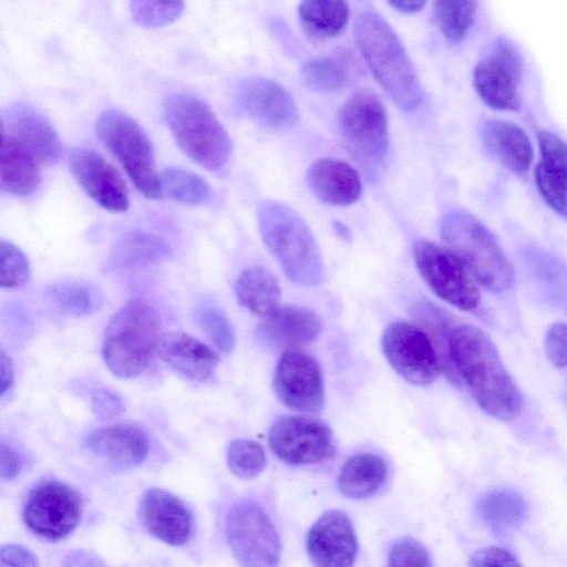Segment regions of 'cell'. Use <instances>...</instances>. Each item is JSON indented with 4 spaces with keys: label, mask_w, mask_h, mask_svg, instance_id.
I'll return each mask as SVG.
<instances>
[{
    "label": "cell",
    "mask_w": 567,
    "mask_h": 567,
    "mask_svg": "<svg viewBox=\"0 0 567 567\" xmlns=\"http://www.w3.org/2000/svg\"><path fill=\"white\" fill-rule=\"evenodd\" d=\"M452 362L477 405L488 415L511 421L522 410V395L499 353L480 328L454 324L449 337Z\"/></svg>",
    "instance_id": "6da1fadb"
},
{
    "label": "cell",
    "mask_w": 567,
    "mask_h": 567,
    "mask_svg": "<svg viewBox=\"0 0 567 567\" xmlns=\"http://www.w3.org/2000/svg\"><path fill=\"white\" fill-rule=\"evenodd\" d=\"M357 44L374 78L405 112L416 110L423 99L422 87L405 48L388 23L375 12L360 13L353 24Z\"/></svg>",
    "instance_id": "7a4b0ae2"
},
{
    "label": "cell",
    "mask_w": 567,
    "mask_h": 567,
    "mask_svg": "<svg viewBox=\"0 0 567 567\" xmlns=\"http://www.w3.org/2000/svg\"><path fill=\"white\" fill-rule=\"evenodd\" d=\"M257 220L264 244L286 276L300 286L319 285L322 258L303 218L286 204L264 200L257 208Z\"/></svg>",
    "instance_id": "3957f363"
},
{
    "label": "cell",
    "mask_w": 567,
    "mask_h": 567,
    "mask_svg": "<svg viewBox=\"0 0 567 567\" xmlns=\"http://www.w3.org/2000/svg\"><path fill=\"white\" fill-rule=\"evenodd\" d=\"M441 237L476 281L494 292L509 289L514 268L494 234L473 214L452 209L441 219Z\"/></svg>",
    "instance_id": "277c9868"
},
{
    "label": "cell",
    "mask_w": 567,
    "mask_h": 567,
    "mask_svg": "<svg viewBox=\"0 0 567 567\" xmlns=\"http://www.w3.org/2000/svg\"><path fill=\"white\" fill-rule=\"evenodd\" d=\"M157 311L141 299L126 302L110 320L103 340L102 355L110 371L131 379L150 364L159 339Z\"/></svg>",
    "instance_id": "5b68a950"
},
{
    "label": "cell",
    "mask_w": 567,
    "mask_h": 567,
    "mask_svg": "<svg viewBox=\"0 0 567 567\" xmlns=\"http://www.w3.org/2000/svg\"><path fill=\"white\" fill-rule=\"evenodd\" d=\"M164 114L176 143L188 157L212 172L225 166L231 142L204 101L189 93H174L164 102Z\"/></svg>",
    "instance_id": "8992f818"
},
{
    "label": "cell",
    "mask_w": 567,
    "mask_h": 567,
    "mask_svg": "<svg viewBox=\"0 0 567 567\" xmlns=\"http://www.w3.org/2000/svg\"><path fill=\"white\" fill-rule=\"evenodd\" d=\"M96 134L117 158L136 188L150 199L164 196L152 142L143 127L118 111H104L96 121Z\"/></svg>",
    "instance_id": "52a82bcc"
},
{
    "label": "cell",
    "mask_w": 567,
    "mask_h": 567,
    "mask_svg": "<svg viewBox=\"0 0 567 567\" xmlns=\"http://www.w3.org/2000/svg\"><path fill=\"white\" fill-rule=\"evenodd\" d=\"M339 125L343 141L355 159L367 166L384 159L390 140L388 115L374 93H353L341 106Z\"/></svg>",
    "instance_id": "ba28073f"
},
{
    "label": "cell",
    "mask_w": 567,
    "mask_h": 567,
    "mask_svg": "<svg viewBox=\"0 0 567 567\" xmlns=\"http://www.w3.org/2000/svg\"><path fill=\"white\" fill-rule=\"evenodd\" d=\"M413 258L421 277L439 298L464 311L477 307L478 282L450 248L420 239L413 245Z\"/></svg>",
    "instance_id": "9c48e42d"
},
{
    "label": "cell",
    "mask_w": 567,
    "mask_h": 567,
    "mask_svg": "<svg viewBox=\"0 0 567 567\" xmlns=\"http://www.w3.org/2000/svg\"><path fill=\"white\" fill-rule=\"evenodd\" d=\"M225 530L230 550L241 566L278 564L279 536L267 513L255 501L243 499L234 504L227 513Z\"/></svg>",
    "instance_id": "30bf717a"
},
{
    "label": "cell",
    "mask_w": 567,
    "mask_h": 567,
    "mask_svg": "<svg viewBox=\"0 0 567 567\" xmlns=\"http://www.w3.org/2000/svg\"><path fill=\"white\" fill-rule=\"evenodd\" d=\"M82 517L78 493L59 481H43L28 494L22 509L27 527L37 536L59 540L71 534Z\"/></svg>",
    "instance_id": "8fae6325"
},
{
    "label": "cell",
    "mask_w": 567,
    "mask_h": 567,
    "mask_svg": "<svg viewBox=\"0 0 567 567\" xmlns=\"http://www.w3.org/2000/svg\"><path fill=\"white\" fill-rule=\"evenodd\" d=\"M381 347L392 369L409 383L424 386L437 378L439 355L420 326L405 321L391 323L382 334Z\"/></svg>",
    "instance_id": "7c38bea8"
},
{
    "label": "cell",
    "mask_w": 567,
    "mask_h": 567,
    "mask_svg": "<svg viewBox=\"0 0 567 567\" xmlns=\"http://www.w3.org/2000/svg\"><path fill=\"white\" fill-rule=\"evenodd\" d=\"M268 443L279 460L295 466L320 463L334 454L330 427L305 416L278 419L269 431Z\"/></svg>",
    "instance_id": "4fadbf2b"
},
{
    "label": "cell",
    "mask_w": 567,
    "mask_h": 567,
    "mask_svg": "<svg viewBox=\"0 0 567 567\" xmlns=\"http://www.w3.org/2000/svg\"><path fill=\"white\" fill-rule=\"evenodd\" d=\"M274 386L279 400L291 410L318 413L322 409L324 386L320 365L301 349L289 348L281 354Z\"/></svg>",
    "instance_id": "5bb4252c"
},
{
    "label": "cell",
    "mask_w": 567,
    "mask_h": 567,
    "mask_svg": "<svg viewBox=\"0 0 567 567\" xmlns=\"http://www.w3.org/2000/svg\"><path fill=\"white\" fill-rule=\"evenodd\" d=\"M520 63L515 49L499 40L475 66L473 83L482 101L489 107L516 111L519 107Z\"/></svg>",
    "instance_id": "9a60e30c"
},
{
    "label": "cell",
    "mask_w": 567,
    "mask_h": 567,
    "mask_svg": "<svg viewBox=\"0 0 567 567\" xmlns=\"http://www.w3.org/2000/svg\"><path fill=\"white\" fill-rule=\"evenodd\" d=\"M69 159L78 183L97 205L113 213H123L128 208L126 184L102 155L89 148H75Z\"/></svg>",
    "instance_id": "2e32d148"
},
{
    "label": "cell",
    "mask_w": 567,
    "mask_h": 567,
    "mask_svg": "<svg viewBox=\"0 0 567 567\" xmlns=\"http://www.w3.org/2000/svg\"><path fill=\"white\" fill-rule=\"evenodd\" d=\"M307 549L311 561L317 566H352L358 553V542L347 514L339 509L324 512L308 533Z\"/></svg>",
    "instance_id": "e0dca14e"
},
{
    "label": "cell",
    "mask_w": 567,
    "mask_h": 567,
    "mask_svg": "<svg viewBox=\"0 0 567 567\" xmlns=\"http://www.w3.org/2000/svg\"><path fill=\"white\" fill-rule=\"evenodd\" d=\"M141 517L146 530L167 545L183 546L192 538V512L181 498L168 491L147 489L141 501Z\"/></svg>",
    "instance_id": "ac0fdd59"
},
{
    "label": "cell",
    "mask_w": 567,
    "mask_h": 567,
    "mask_svg": "<svg viewBox=\"0 0 567 567\" xmlns=\"http://www.w3.org/2000/svg\"><path fill=\"white\" fill-rule=\"evenodd\" d=\"M238 103L247 116L267 127L286 128L298 120L292 95L274 80L252 78L244 82Z\"/></svg>",
    "instance_id": "d6986e66"
},
{
    "label": "cell",
    "mask_w": 567,
    "mask_h": 567,
    "mask_svg": "<svg viewBox=\"0 0 567 567\" xmlns=\"http://www.w3.org/2000/svg\"><path fill=\"white\" fill-rule=\"evenodd\" d=\"M2 131L20 142L40 163L55 164L62 157V144L54 127L27 103H14L3 112Z\"/></svg>",
    "instance_id": "ffe728a7"
},
{
    "label": "cell",
    "mask_w": 567,
    "mask_h": 567,
    "mask_svg": "<svg viewBox=\"0 0 567 567\" xmlns=\"http://www.w3.org/2000/svg\"><path fill=\"white\" fill-rule=\"evenodd\" d=\"M84 445L92 455L121 470L138 466L150 451L146 433L130 423L95 429L85 436Z\"/></svg>",
    "instance_id": "44dd1931"
},
{
    "label": "cell",
    "mask_w": 567,
    "mask_h": 567,
    "mask_svg": "<svg viewBox=\"0 0 567 567\" xmlns=\"http://www.w3.org/2000/svg\"><path fill=\"white\" fill-rule=\"evenodd\" d=\"M156 353L173 370L196 382L209 379L219 363L214 349L181 331L161 334Z\"/></svg>",
    "instance_id": "7402d4cb"
},
{
    "label": "cell",
    "mask_w": 567,
    "mask_h": 567,
    "mask_svg": "<svg viewBox=\"0 0 567 567\" xmlns=\"http://www.w3.org/2000/svg\"><path fill=\"white\" fill-rule=\"evenodd\" d=\"M319 316L300 306H280L264 318L259 338L272 346L296 348L315 341L321 333Z\"/></svg>",
    "instance_id": "603a6c76"
},
{
    "label": "cell",
    "mask_w": 567,
    "mask_h": 567,
    "mask_svg": "<svg viewBox=\"0 0 567 567\" xmlns=\"http://www.w3.org/2000/svg\"><path fill=\"white\" fill-rule=\"evenodd\" d=\"M310 189L321 202L333 206L355 203L362 193L357 171L348 163L337 159H318L307 172Z\"/></svg>",
    "instance_id": "cb8c5ba5"
},
{
    "label": "cell",
    "mask_w": 567,
    "mask_h": 567,
    "mask_svg": "<svg viewBox=\"0 0 567 567\" xmlns=\"http://www.w3.org/2000/svg\"><path fill=\"white\" fill-rule=\"evenodd\" d=\"M482 140L487 152L509 171L525 173L530 167V141L515 123L489 120L482 127Z\"/></svg>",
    "instance_id": "d4e9b609"
},
{
    "label": "cell",
    "mask_w": 567,
    "mask_h": 567,
    "mask_svg": "<svg viewBox=\"0 0 567 567\" xmlns=\"http://www.w3.org/2000/svg\"><path fill=\"white\" fill-rule=\"evenodd\" d=\"M0 154L1 189L17 196L33 193L41 181L39 159L3 131Z\"/></svg>",
    "instance_id": "484cf974"
},
{
    "label": "cell",
    "mask_w": 567,
    "mask_h": 567,
    "mask_svg": "<svg viewBox=\"0 0 567 567\" xmlns=\"http://www.w3.org/2000/svg\"><path fill=\"white\" fill-rule=\"evenodd\" d=\"M235 293L244 308L262 319L280 307L279 282L275 275L262 266L245 268L236 279Z\"/></svg>",
    "instance_id": "4316f807"
},
{
    "label": "cell",
    "mask_w": 567,
    "mask_h": 567,
    "mask_svg": "<svg viewBox=\"0 0 567 567\" xmlns=\"http://www.w3.org/2000/svg\"><path fill=\"white\" fill-rule=\"evenodd\" d=\"M388 467L384 460L374 453H358L349 457L338 475V487L349 498H365L377 493L384 484Z\"/></svg>",
    "instance_id": "83f0119b"
},
{
    "label": "cell",
    "mask_w": 567,
    "mask_h": 567,
    "mask_svg": "<svg viewBox=\"0 0 567 567\" xmlns=\"http://www.w3.org/2000/svg\"><path fill=\"white\" fill-rule=\"evenodd\" d=\"M167 255L168 247L163 238L144 230H131L113 246L106 268L111 270L141 268L157 262Z\"/></svg>",
    "instance_id": "f1b7e54d"
},
{
    "label": "cell",
    "mask_w": 567,
    "mask_h": 567,
    "mask_svg": "<svg viewBox=\"0 0 567 567\" xmlns=\"http://www.w3.org/2000/svg\"><path fill=\"white\" fill-rule=\"evenodd\" d=\"M298 16L312 35L333 38L347 28L350 7L348 0H301Z\"/></svg>",
    "instance_id": "f546056e"
},
{
    "label": "cell",
    "mask_w": 567,
    "mask_h": 567,
    "mask_svg": "<svg viewBox=\"0 0 567 567\" xmlns=\"http://www.w3.org/2000/svg\"><path fill=\"white\" fill-rule=\"evenodd\" d=\"M478 514L496 532H508L522 525L528 514L525 499L511 489H494L478 503Z\"/></svg>",
    "instance_id": "4dcf8cb0"
},
{
    "label": "cell",
    "mask_w": 567,
    "mask_h": 567,
    "mask_svg": "<svg viewBox=\"0 0 567 567\" xmlns=\"http://www.w3.org/2000/svg\"><path fill=\"white\" fill-rule=\"evenodd\" d=\"M421 328L431 338L440 359L441 369L455 383L462 380L452 362L449 349V337L453 324L452 318L442 309L431 303H420L413 310Z\"/></svg>",
    "instance_id": "1f68e13d"
},
{
    "label": "cell",
    "mask_w": 567,
    "mask_h": 567,
    "mask_svg": "<svg viewBox=\"0 0 567 567\" xmlns=\"http://www.w3.org/2000/svg\"><path fill=\"white\" fill-rule=\"evenodd\" d=\"M477 10L476 0H434L433 19L451 42L462 41L471 30Z\"/></svg>",
    "instance_id": "d6a6232c"
},
{
    "label": "cell",
    "mask_w": 567,
    "mask_h": 567,
    "mask_svg": "<svg viewBox=\"0 0 567 567\" xmlns=\"http://www.w3.org/2000/svg\"><path fill=\"white\" fill-rule=\"evenodd\" d=\"M163 193L168 198L186 204L203 205L210 197V187L199 175L179 167L165 168L161 174Z\"/></svg>",
    "instance_id": "836d02e7"
},
{
    "label": "cell",
    "mask_w": 567,
    "mask_h": 567,
    "mask_svg": "<svg viewBox=\"0 0 567 567\" xmlns=\"http://www.w3.org/2000/svg\"><path fill=\"white\" fill-rule=\"evenodd\" d=\"M48 297L63 311L75 315H89L99 305L97 291L82 281H61L47 288Z\"/></svg>",
    "instance_id": "e575fe53"
},
{
    "label": "cell",
    "mask_w": 567,
    "mask_h": 567,
    "mask_svg": "<svg viewBox=\"0 0 567 567\" xmlns=\"http://www.w3.org/2000/svg\"><path fill=\"white\" fill-rule=\"evenodd\" d=\"M301 74L307 86L324 93L338 92L349 81L346 65L333 56H319L308 61Z\"/></svg>",
    "instance_id": "d590c367"
},
{
    "label": "cell",
    "mask_w": 567,
    "mask_h": 567,
    "mask_svg": "<svg viewBox=\"0 0 567 567\" xmlns=\"http://www.w3.org/2000/svg\"><path fill=\"white\" fill-rule=\"evenodd\" d=\"M134 22L155 29L173 23L184 11V0H130Z\"/></svg>",
    "instance_id": "8d00e7d4"
},
{
    "label": "cell",
    "mask_w": 567,
    "mask_h": 567,
    "mask_svg": "<svg viewBox=\"0 0 567 567\" xmlns=\"http://www.w3.org/2000/svg\"><path fill=\"white\" fill-rule=\"evenodd\" d=\"M227 464L237 477L252 478L264 471L267 457L259 443L247 439H237L227 447Z\"/></svg>",
    "instance_id": "74e56055"
},
{
    "label": "cell",
    "mask_w": 567,
    "mask_h": 567,
    "mask_svg": "<svg viewBox=\"0 0 567 567\" xmlns=\"http://www.w3.org/2000/svg\"><path fill=\"white\" fill-rule=\"evenodd\" d=\"M537 143L542 155L538 165L550 178L567 186V143L547 130L538 131Z\"/></svg>",
    "instance_id": "f35d334b"
},
{
    "label": "cell",
    "mask_w": 567,
    "mask_h": 567,
    "mask_svg": "<svg viewBox=\"0 0 567 567\" xmlns=\"http://www.w3.org/2000/svg\"><path fill=\"white\" fill-rule=\"evenodd\" d=\"M198 326L214 346L225 353L235 347V333L228 318L216 307L203 305L196 310Z\"/></svg>",
    "instance_id": "ab89813d"
},
{
    "label": "cell",
    "mask_w": 567,
    "mask_h": 567,
    "mask_svg": "<svg viewBox=\"0 0 567 567\" xmlns=\"http://www.w3.org/2000/svg\"><path fill=\"white\" fill-rule=\"evenodd\" d=\"M0 286L14 289L23 286L30 277V266L24 252L14 244L1 240L0 244Z\"/></svg>",
    "instance_id": "60d3db41"
},
{
    "label": "cell",
    "mask_w": 567,
    "mask_h": 567,
    "mask_svg": "<svg viewBox=\"0 0 567 567\" xmlns=\"http://www.w3.org/2000/svg\"><path fill=\"white\" fill-rule=\"evenodd\" d=\"M389 565L401 567H429L432 565L425 547L413 538L396 540L389 553Z\"/></svg>",
    "instance_id": "b9f144b4"
},
{
    "label": "cell",
    "mask_w": 567,
    "mask_h": 567,
    "mask_svg": "<svg viewBox=\"0 0 567 567\" xmlns=\"http://www.w3.org/2000/svg\"><path fill=\"white\" fill-rule=\"evenodd\" d=\"M535 182L545 203L555 213L567 218V186L550 178L539 165L535 168Z\"/></svg>",
    "instance_id": "7bdbcfd3"
},
{
    "label": "cell",
    "mask_w": 567,
    "mask_h": 567,
    "mask_svg": "<svg viewBox=\"0 0 567 567\" xmlns=\"http://www.w3.org/2000/svg\"><path fill=\"white\" fill-rule=\"evenodd\" d=\"M545 352L555 367H567V323L556 322L549 327L545 337Z\"/></svg>",
    "instance_id": "ee69618b"
},
{
    "label": "cell",
    "mask_w": 567,
    "mask_h": 567,
    "mask_svg": "<svg viewBox=\"0 0 567 567\" xmlns=\"http://www.w3.org/2000/svg\"><path fill=\"white\" fill-rule=\"evenodd\" d=\"M470 565L475 567H517L522 564L512 551L502 547L491 546L477 550L471 557Z\"/></svg>",
    "instance_id": "f6af8a7d"
},
{
    "label": "cell",
    "mask_w": 567,
    "mask_h": 567,
    "mask_svg": "<svg viewBox=\"0 0 567 567\" xmlns=\"http://www.w3.org/2000/svg\"><path fill=\"white\" fill-rule=\"evenodd\" d=\"M92 410L102 420H110L121 415L124 404L121 399L109 390L99 389L91 398Z\"/></svg>",
    "instance_id": "bcb514c9"
},
{
    "label": "cell",
    "mask_w": 567,
    "mask_h": 567,
    "mask_svg": "<svg viewBox=\"0 0 567 567\" xmlns=\"http://www.w3.org/2000/svg\"><path fill=\"white\" fill-rule=\"evenodd\" d=\"M1 566H38L37 557L21 545L10 544L1 547Z\"/></svg>",
    "instance_id": "7dc6e473"
},
{
    "label": "cell",
    "mask_w": 567,
    "mask_h": 567,
    "mask_svg": "<svg viewBox=\"0 0 567 567\" xmlns=\"http://www.w3.org/2000/svg\"><path fill=\"white\" fill-rule=\"evenodd\" d=\"M0 476L2 481L13 480L20 472L21 461L17 452L4 442L0 445Z\"/></svg>",
    "instance_id": "c3c4849f"
},
{
    "label": "cell",
    "mask_w": 567,
    "mask_h": 567,
    "mask_svg": "<svg viewBox=\"0 0 567 567\" xmlns=\"http://www.w3.org/2000/svg\"><path fill=\"white\" fill-rule=\"evenodd\" d=\"M14 382L13 364L6 351L1 350V396L10 391Z\"/></svg>",
    "instance_id": "681fc988"
},
{
    "label": "cell",
    "mask_w": 567,
    "mask_h": 567,
    "mask_svg": "<svg viewBox=\"0 0 567 567\" xmlns=\"http://www.w3.org/2000/svg\"><path fill=\"white\" fill-rule=\"evenodd\" d=\"M390 6L402 13H414L423 9L426 0H388Z\"/></svg>",
    "instance_id": "f907efd6"
}]
</instances>
